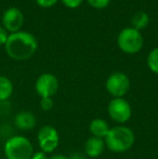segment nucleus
<instances>
[{"instance_id": "f257e3e1", "label": "nucleus", "mask_w": 158, "mask_h": 159, "mask_svg": "<svg viewBox=\"0 0 158 159\" xmlns=\"http://www.w3.org/2000/svg\"><path fill=\"white\" fill-rule=\"evenodd\" d=\"M38 49V41L33 34L20 30L10 34L4 44V50L11 59L25 61L33 57Z\"/></svg>"}, {"instance_id": "f03ea898", "label": "nucleus", "mask_w": 158, "mask_h": 159, "mask_svg": "<svg viewBox=\"0 0 158 159\" xmlns=\"http://www.w3.org/2000/svg\"><path fill=\"white\" fill-rule=\"evenodd\" d=\"M134 140L133 131L124 126L111 128L107 135L104 138L106 147L113 153H124L129 151L134 144Z\"/></svg>"}, {"instance_id": "7ed1b4c3", "label": "nucleus", "mask_w": 158, "mask_h": 159, "mask_svg": "<svg viewBox=\"0 0 158 159\" xmlns=\"http://www.w3.org/2000/svg\"><path fill=\"white\" fill-rule=\"evenodd\" d=\"M7 159H30L34 155V147L30 141L23 135H14L4 144Z\"/></svg>"}, {"instance_id": "20e7f679", "label": "nucleus", "mask_w": 158, "mask_h": 159, "mask_svg": "<svg viewBox=\"0 0 158 159\" xmlns=\"http://www.w3.org/2000/svg\"><path fill=\"white\" fill-rule=\"evenodd\" d=\"M144 39L142 34L133 27H126L117 36V46L124 53L135 54L142 50Z\"/></svg>"}, {"instance_id": "39448f33", "label": "nucleus", "mask_w": 158, "mask_h": 159, "mask_svg": "<svg viewBox=\"0 0 158 159\" xmlns=\"http://www.w3.org/2000/svg\"><path fill=\"white\" fill-rule=\"evenodd\" d=\"M110 117L117 124H124L131 118L132 108L127 100L124 98H114L107 106Z\"/></svg>"}, {"instance_id": "423d86ee", "label": "nucleus", "mask_w": 158, "mask_h": 159, "mask_svg": "<svg viewBox=\"0 0 158 159\" xmlns=\"http://www.w3.org/2000/svg\"><path fill=\"white\" fill-rule=\"evenodd\" d=\"M105 87L111 95L114 98H122L130 89V80L124 73L115 71L108 76Z\"/></svg>"}, {"instance_id": "0eeeda50", "label": "nucleus", "mask_w": 158, "mask_h": 159, "mask_svg": "<svg viewBox=\"0 0 158 159\" xmlns=\"http://www.w3.org/2000/svg\"><path fill=\"white\" fill-rule=\"evenodd\" d=\"M38 143L43 153H52L60 143L57 130L52 126H43L38 132Z\"/></svg>"}, {"instance_id": "6e6552de", "label": "nucleus", "mask_w": 158, "mask_h": 159, "mask_svg": "<svg viewBox=\"0 0 158 159\" xmlns=\"http://www.w3.org/2000/svg\"><path fill=\"white\" fill-rule=\"evenodd\" d=\"M35 89L41 98H52L59 90V80L53 74L44 73L36 80Z\"/></svg>"}, {"instance_id": "1a4fd4ad", "label": "nucleus", "mask_w": 158, "mask_h": 159, "mask_svg": "<svg viewBox=\"0 0 158 159\" xmlns=\"http://www.w3.org/2000/svg\"><path fill=\"white\" fill-rule=\"evenodd\" d=\"M2 24L8 33L13 34L20 32L24 24V14L20 9L15 7L7 9L2 15Z\"/></svg>"}, {"instance_id": "9d476101", "label": "nucleus", "mask_w": 158, "mask_h": 159, "mask_svg": "<svg viewBox=\"0 0 158 159\" xmlns=\"http://www.w3.org/2000/svg\"><path fill=\"white\" fill-rule=\"evenodd\" d=\"M105 147L106 145L103 139L92 136V138H89L84 143V153L88 157L95 158L102 155Z\"/></svg>"}, {"instance_id": "9b49d317", "label": "nucleus", "mask_w": 158, "mask_h": 159, "mask_svg": "<svg viewBox=\"0 0 158 159\" xmlns=\"http://www.w3.org/2000/svg\"><path fill=\"white\" fill-rule=\"evenodd\" d=\"M14 124L20 130H32L36 127L37 119L30 111H21L15 116Z\"/></svg>"}, {"instance_id": "f8f14e48", "label": "nucleus", "mask_w": 158, "mask_h": 159, "mask_svg": "<svg viewBox=\"0 0 158 159\" xmlns=\"http://www.w3.org/2000/svg\"><path fill=\"white\" fill-rule=\"evenodd\" d=\"M110 126L104 119L101 118H97V119H93L90 122V126H89V130H90L91 134L95 138L104 139L107 135L108 131H110Z\"/></svg>"}, {"instance_id": "ddd939ff", "label": "nucleus", "mask_w": 158, "mask_h": 159, "mask_svg": "<svg viewBox=\"0 0 158 159\" xmlns=\"http://www.w3.org/2000/svg\"><path fill=\"white\" fill-rule=\"evenodd\" d=\"M148 23H150V16H148L147 13L143 12V11L137 12L131 19V24H132L131 27L139 30V32L141 30H144L148 25Z\"/></svg>"}, {"instance_id": "4468645a", "label": "nucleus", "mask_w": 158, "mask_h": 159, "mask_svg": "<svg viewBox=\"0 0 158 159\" xmlns=\"http://www.w3.org/2000/svg\"><path fill=\"white\" fill-rule=\"evenodd\" d=\"M13 93V84L8 77L0 76V102L7 101Z\"/></svg>"}, {"instance_id": "2eb2a0df", "label": "nucleus", "mask_w": 158, "mask_h": 159, "mask_svg": "<svg viewBox=\"0 0 158 159\" xmlns=\"http://www.w3.org/2000/svg\"><path fill=\"white\" fill-rule=\"evenodd\" d=\"M146 63H147L151 71L158 75V48H154L153 50H151V52L147 55Z\"/></svg>"}, {"instance_id": "dca6fc26", "label": "nucleus", "mask_w": 158, "mask_h": 159, "mask_svg": "<svg viewBox=\"0 0 158 159\" xmlns=\"http://www.w3.org/2000/svg\"><path fill=\"white\" fill-rule=\"evenodd\" d=\"M90 7L93 9H97V10H103V9L107 8L111 3V0H87Z\"/></svg>"}, {"instance_id": "f3484780", "label": "nucleus", "mask_w": 158, "mask_h": 159, "mask_svg": "<svg viewBox=\"0 0 158 159\" xmlns=\"http://www.w3.org/2000/svg\"><path fill=\"white\" fill-rule=\"evenodd\" d=\"M53 100L52 98H41L40 100V107H41L43 111H50L53 108Z\"/></svg>"}, {"instance_id": "a211bd4d", "label": "nucleus", "mask_w": 158, "mask_h": 159, "mask_svg": "<svg viewBox=\"0 0 158 159\" xmlns=\"http://www.w3.org/2000/svg\"><path fill=\"white\" fill-rule=\"evenodd\" d=\"M35 1H36V3L38 4L40 8L48 9V8L54 7L60 0H35Z\"/></svg>"}, {"instance_id": "6ab92c4d", "label": "nucleus", "mask_w": 158, "mask_h": 159, "mask_svg": "<svg viewBox=\"0 0 158 159\" xmlns=\"http://www.w3.org/2000/svg\"><path fill=\"white\" fill-rule=\"evenodd\" d=\"M61 1L63 2L64 6L67 7L68 9H77L78 7L81 6L84 0H61Z\"/></svg>"}, {"instance_id": "aec40b11", "label": "nucleus", "mask_w": 158, "mask_h": 159, "mask_svg": "<svg viewBox=\"0 0 158 159\" xmlns=\"http://www.w3.org/2000/svg\"><path fill=\"white\" fill-rule=\"evenodd\" d=\"M10 34L8 33V30L3 27V26H0V46H4L8 40V37Z\"/></svg>"}, {"instance_id": "412c9836", "label": "nucleus", "mask_w": 158, "mask_h": 159, "mask_svg": "<svg viewBox=\"0 0 158 159\" xmlns=\"http://www.w3.org/2000/svg\"><path fill=\"white\" fill-rule=\"evenodd\" d=\"M30 159H48V157H47L46 153H43V152H38V153H35Z\"/></svg>"}, {"instance_id": "4be33fe9", "label": "nucleus", "mask_w": 158, "mask_h": 159, "mask_svg": "<svg viewBox=\"0 0 158 159\" xmlns=\"http://www.w3.org/2000/svg\"><path fill=\"white\" fill-rule=\"evenodd\" d=\"M68 158H70V159H87L86 156L82 155V154H80V153L72 154V155H70V157H68Z\"/></svg>"}, {"instance_id": "5701e85b", "label": "nucleus", "mask_w": 158, "mask_h": 159, "mask_svg": "<svg viewBox=\"0 0 158 159\" xmlns=\"http://www.w3.org/2000/svg\"><path fill=\"white\" fill-rule=\"evenodd\" d=\"M49 159H70V158L66 157V156H64V155H60V154H57V155H53L52 157H50Z\"/></svg>"}]
</instances>
